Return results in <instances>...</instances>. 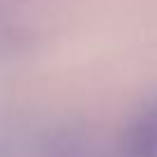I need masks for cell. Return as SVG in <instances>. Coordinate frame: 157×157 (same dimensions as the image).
Segmentation results:
<instances>
[{
  "mask_svg": "<svg viewBox=\"0 0 157 157\" xmlns=\"http://www.w3.org/2000/svg\"><path fill=\"white\" fill-rule=\"evenodd\" d=\"M37 157H113V136L88 123H63L42 136Z\"/></svg>",
  "mask_w": 157,
  "mask_h": 157,
  "instance_id": "1",
  "label": "cell"
},
{
  "mask_svg": "<svg viewBox=\"0 0 157 157\" xmlns=\"http://www.w3.org/2000/svg\"><path fill=\"white\" fill-rule=\"evenodd\" d=\"M113 157H157V95L132 109L113 134Z\"/></svg>",
  "mask_w": 157,
  "mask_h": 157,
  "instance_id": "2",
  "label": "cell"
}]
</instances>
